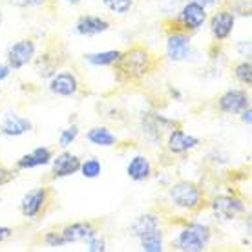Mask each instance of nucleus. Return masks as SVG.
<instances>
[{
	"label": "nucleus",
	"mask_w": 252,
	"mask_h": 252,
	"mask_svg": "<svg viewBox=\"0 0 252 252\" xmlns=\"http://www.w3.org/2000/svg\"><path fill=\"white\" fill-rule=\"evenodd\" d=\"M210 208L214 212L216 220L221 221H232L247 210L245 203L241 201L240 197H234V195H218L212 199Z\"/></svg>",
	"instance_id": "obj_6"
},
{
	"label": "nucleus",
	"mask_w": 252,
	"mask_h": 252,
	"mask_svg": "<svg viewBox=\"0 0 252 252\" xmlns=\"http://www.w3.org/2000/svg\"><path fill=\"white\" fill-rule=\"evenodd\" d=\"M154 55L146 50L145 46H133L128 51L121 53V59L117 63V71L126 81H139L150 73L154 69Z\"/></svg>",
	"instance_id": "obj_1"
},
{
	"label": "nucleus",
	"mask_w": 252,
	"mask_h": 252,
	"mask_svg": "<svg viewBox=\"0 0 252 252\" xmlns=\"http://www.w3.org/2000/svg\"><path fill=\"white\" fill-rule=\"evenodd\" d=\"M110 30V22L99 15H82L73 24V32L81 37H95Z\"/></svg>",
	"instance_id": "obj_12"
},
{
	"label": "nucleus",
	"mask_w": 252,
	"mask_h": 252,
	"mask_svg": "<svg viewBox=\"0 0 252 252\" xmlns=\"http://www.w3.org/2000/svg\"><path fill=\"white\" fill-rule=\"evenodd\" d=\"M50 92L59 97H71L79 92V81L71 71H59L50 77Z\"/></svg>",
	"instance_id": "obj_13"
},
{
	"label": "nucleus",
	"mask_w": 252,
	"mask_h": 252,
	"mask_svg": "<svg viewBox=\"0 0 252 252\" xmlns=\"http://www.w3.org/2000/svg\"><path fill=\"white\" fill-rule=\"evenodd\" d=\"M77 137H79V126L77 125H69L66 126L63 132H61V135H59V146L63 148V150H66L68 146H71L73 143L77 141Z\"/></svg>",
	"instance_id": "obj_26"
},
{
	"label": "nucleus",
	"mask_w": 252,
	"mask_h": 252,
	"mask_svg": "<svg viewBox=\"0 0 252 252\" xmlns=\"http://www.w3.org/2000/svg\"><path fill=\"white\" fill-rule=\"evenodd\" d=\"M33 130L32 121L15 112H7L0 121V133L4 137H20L24 133H30Z\"/></svg>",
	"instance_id": "obj_9"
},
{
	"label": "nucleus",
	"mask_w": 252,
	"mask_h": 252,
	"mask_svg": "<svg viewBox=\"0 0 252 252\" xmlns=\"http://www.w3.org/2000/svg\"><path fill=\"white\" fill-rule=\"evenodd\" d=\"M37 53V46L32 38H20L7 48V64L11 69H22L32 63Z\"/></svg>",
	"instance_id": "obj_5"
},
{
	"label": "nucleus",
	"mask_w": 252,
	"mask_h": 252,
	"mask_svg": "<svg viewBox=\"0 0 252 252\" xmlns=\"http://www.w3.org/2000/svg\"><path fill=\"white\" fill-rule=\"evenodd\" d=\"M156 228H161V223H159L158 216H156V214H143V216H139L137 220L133 221L132 234L139 240L141 236H145L146 232L156 230Z\"/></svg>",
	"instance_id": "obj_21"
},
{
	"label": "nucleus",
	"mask_w": 252,
	"mask_h": 252,
	"mask_svg": "<svg viewBox=\"0 0 252 252\" xmlns=\"http://www.w3.org/2000/svg\"><path fill=\"white\" fill-rule=\"evenodd\" d=\"M139 243L145 252H163V230L156 228V230L146 232L145 236L139 238Z\"/></svg>",
	"instance_id": "obj_22"
},
{
	"label": "nucleus",
	"mask_w": 252,
	"mask_h": 252,
	"mask_svg": "<svg viewBox=\"0 0 252 252\" xmlns=\"http://www.w3.org/2000/svg\"><path fill=\"white\" fill-rule=\"evenodd\" d=\"M236 15L230 9H220L210 19V33L216 40H227L234 32Z\"/></svg>",
	"instance_id": "obj_10"
},
{
	"label": "nucleus",
	"mask_w": 252,
	"mask_h": 252,
	"mask_svg": "<svg viewBox=\"0 0 252 252\" xmlns=\"http://www.w3.org/2000/svg\"><path fill=\"white\" fill-rule=\"evenodd\" d=\"M126 176L130 177L135 183H143L148 177L152 176V163L150 159L143 156V154H137L133 156L128 164H126Z\"/></svg>",
	"instance_id": "obj_18"
},
{
	"label": "nucleus",
	"mask_w": 252,
	"mask_h": 252,
	"mask_svg": "<svg viewBox=\"0 0 252 252\" xmlns=\"http://www.w3.org/2000/svg\"><path fill=\"white\" fill-rule=\"evenodd\" d=\"M249 106H251V97L243 90H228L218 101V108L223 114H240L241 110Z\"/></svg>",
	"instance_id": "obj_11"
},
{
	"label": "nucleus",
	"mask_w": 252,
	"mask_h": 252,
	"mask_svg": "<svg viewBox=\"0 0 252 252\" xmlns=\"http://www.w3.org/2000/svg\"><path fill=\"white\" fill-rule=\"evenodd\" d=\"M51 168H53V177H69L79 172L81 159L71 152H63L57 158H51Z\"/></svg>",
	"instance_id": "obj_14"
},
{
	"label": "nucleus",
	"mask_w": 252,
	"mask_h": 252,
	"mask_svg": "<svg viewBox=\"0 0 252 252\" xmlns=\"http://www.w3.org/2000/svg\"><path fill=\"white\" fill-rule=\"evenodd\" d=\"M9 75H11V68H9V64L0 63V82L6 81V79H7Z\"/></svg>",
	"instance_id": "obj_34"
},
{
	"label": "nucleus",
	"mask_w": 252,
	"mask_h": 252,
	"mask_svg": "<svg viewBox=\"0 0 252 252\" xmlns=\"http://www.w3.org/2000/svg\"><path fill=\"white\" fill-rule=\"evenodd\" d=\"M86 249H88V252H104L106 251V241L97 232L86 240Z\"/></svg>",
	"instance_id": "obj_28"
},
{
	"label": "nucleus",
	"mask_w": 252,
	"mask_h": 252,
	"mask_svg": "<svg viewBox=\"0 0 252 252\" xmlns=\"http://www.w3.org/2000/svg\"><path fill=\"white\" fill-rule=\"evenodd\" d=\"M51 158H53V154L48 146H38L17 161V168L19 170H32V168H38V166H46L51 163Z\"/></svg>",
	"instance_id": "obj_17"
},
{
	"label": "nucleus",
	"mask_w": 252,
	"mask_h": 252,
	"mask_svg": "<svg viewBox=\"0 0 252 252\" xmlns=\"http://www.w3.org/2000/svg\"><path fill=\"white\" fill-rule=\"evenodd\" d=\"M79 172H81L82 177H86V179H95V177L101 176L102 164L97 158H90V159H86V161H81Z\"/></svg>",
	"instance_id": "obj_24"
},
{
	"label": "nucleus",
	"mask_w": 252,
	"mask_h": 252,
	"mask_svg": "<svg viewBox=\"0 0 252 252\" xmlns=\"http://www.w3.org/2000/svg\"><path fill=\"white\" fill-rule=\"evenodd\" d=\"M66 245L68 243H79V241H86L92 238L94 234H97V228L94 227V223L90 221H77V223H69L61 230Z\"/></svg>",
	"instance_id": "obj_16"
},
{
	"label": "nucleus",
	"mask_w": 252,
	"mask_h": 252,
	"mask_svg": "<svg viewBox=\"0 0 252 252\" xmlns=\"http://www.w3.org/2000/svg\"><path fill=\"white\" fill-rule=\"evenodd\" d=\"M48 199H50V194H48V189H44V187L30 190L28 194H24L22 201H20V212L24 218L35 220L44 212Z\"/></svg>",
	"instance_id": "obj_8"
},
{
	"label": "nucleus",
	"mask_w": 252,
	"mask_h": 252,
	"mask_svg": "<svg viewBox=\"0 0 252 252\" xmlns=\"http://www.w3.org/2000/svg\"><path fill=\"white\" fill-rule=\"evenodd\" d=\"M15 7H40L46 4V0H7Z\"/></svg>",
	"instance_id": "obj_30"
},
{
	"label": "nucleus",
	"mask_w": 252,
	"mask_h": 252,
	"mask_svg": "<svg viewBox=\"0 0 252 252\" xmlns=\"http://www.w3.org/2000/svg\"><path fill=\"white\" fill-rule=\"evenodd\" d=\"M240 117H241V121H243L245 125L251 126V123H252V108L249 106V108H245V110H241Z\"/></svg>",
	"instance_id": "obj_32"
},
{
	"label": "nucleus",
	"mask_w": 252,
	"mask_h": 252,
	"mask_svg": "<svg viewBox=\"0 0 252 252\" xmlns=\"http://www.w3.org/2000/svg\"><path fill=\"white\" fill-rule=\"evenodd\" d=\"M177 22L181 26V32H197L207 22V7L195 0H189L177 15Z\"/></svg>",
	"instance_id": "obj_4"
},
{
	"label": "nucleus",
	"mask_w": 252,
	"mask_h": 252,
	"mask_svg": "<svg viewBox=\"0 0 252 252\" xmlns=\"http://www.w3.org/2000/svg\"><path fill=\"white\" fill-rule=\"evenodd\" d=\"M2 22H4V13L0 11V26H2Z\"/></svg>",
	"instance_id": "obj_36"
},
{
	"label": "nucleus",
	"mask_w": 252,
	"mask_h": 252,
	"mask_svg": "<svg viewBox=\"0 0 252 252\" xmlns=\"http://www.w3.org/2000/svg\"><path fill=\"white\" fill-rule=\"evenodd\" d=\"M212 240V230L208 225L194 221L185 225L174 238V249L179 252H201Z\"/></svg>",
	"instance_id": "obj_2"
},
{
	"label": "nucleus",
	"mask_w": 252,
	"mask_h": 252,
	"mask_svg": "<svg viewBox=\"0 0 252 252\" xmlns=\"http://www.w3.org/2000/svg\"><path fill=\"white\" fill-rule=\"evenodd\" d=\"M13 236V230L9 227H4V225H0V243H4L7 241L9 238Z\"/></svg>",
	"instance_id": "obj_33"
},
{
	"label": "nucleus",
	"mask_w": 252,
	"mask_h": 252,
	"mask_svg": "<svg viewBox=\"0 0 252 252\" xmlns=\"http://www.w3.org/2000/svg\"><path fill=\"white\" fill-rule=\"evenodd\" d=\"M121 53L119 50H106V51H97V53H88L84 55V61L92 66H114V64L119 63Z\"/></svg>",
	"instance_id": "obj_20"
},
{
	"label": "nucleus",
	"mask_w": 252,
	"mask_h": 252,
	"mask_svg": "<svg viewBox=\"0 0 252 252\" xmlns=\"http://www.w3.org/2000/svg\"><path fill=\"white\" fill-rule=\"evenodd\" d=\"M197 145H199V139L194 137V135L185 133L183 130H179V128L172 130L170 135H168V139H166V148H168V152L174 154V156L194 150Z\"/></svg>",
	"instance_id": "obj_15"
},
{
	"label": "nucleus",
	"mask_w": 252,
	"mask_h": 252,
	"mask_svg": "<svg viewBox=\"0 0 252 252\" xmlns=\"http://www.w3.org/2000/svg\"><path fill=\"white\" fill-rule=\"evenodd\" d=\"M37 73L42 79H50L53 73H57V61H53L51 55H42L37 59Z\"/></svg>",
	"instance_id": "obj_23"
},
{
	"label": "nucleus",
	"mask_w": 252,
	"mask_h": 252,
	"mask_svg": "<svg viewBox=\"0 0 252 252\" xmlns=\"http://www.w3.org/2000/svg\"><path fill=\"white\" fill-rule=\"evenodd\" d=\"M102 4L115 15H126L132 9L133 0H102Z\"/></svg>",
	"instance_id": "obj_27"
},
{
	"label": "nucleus",
	"mask_w": 252,
	"mask_h": 252,
	"mask_svg": "<svg viewBox=\"0 0 252 252\" xmlns=\"http://www.w3.org/2000/svg\"><path fill=\"white\" fill-rule=\"evenodd\" d=\"M0 94H2V88H0Z\"/></svg>",
	"instance_id": "obj_37"
},
{
	"label": "nucleus",
	"mask_w": 252,
	"mask_h": 252,
	"mask_svg": "<svg viewBox=\"0 0 252 252\" xmlns=\"http://www.w3.org/2000/svg\"><path fill=\"white\" fill-rule=\"evenodd\" d=\"M86 139H88L92 145L102 146V148L115 146V143H117V135L110 128H106V126H95V128L88 130Z\"/></svg>",
	"instance_id": "obj_19"
},
{
	"label": "nucleus",
	"mask_w": 252,
	"mask_h": 252,
	"mask_svg": "<svg viewBox=\"0 0 252 252\" xmlns=\"http://www.w3.org/2000/svg\"><path fill=\"white\" fill-rule=\"evenodd\" d=\"M69 4H71V6H77V4H81L82 0H68Z\"/></svg>",
	"instance_id": "obj_35"
},
{
	"label": "nucleus",
	"mask_w": 252,
	"mask_h": 252,
	"mask_svg": "<svg viewBox=\"0 0 252 252\" xmlns=\"http://www.w3.org/2000/svg\"><path fill=\"white\" fill-rule=\"evenodd\" d=\"M44 243L51 249H59V247H64L66 245V241H64L63 234L57 232V230H51L44 236Z\"/></svg>",
	"instance_id": "obj_29"
},
{
	"label": "nucleus",
	"mask_w": 252,
	"mask_h": 252,
	"mask_svg": "<svg viewBox=\"0 0 252 252\" xmlns=\"http://www.w3.org/2000/svg\"><path fill=\"white\" fill-rule=\"evenodd\" d=\"M15 176H17V172H13V170H9V168L0 166V187L11 183L13 179H15Z\"/></svg>",
	"instance_id": "obj_31"
},
{
	"label": "nucleus",
	"mask_w": 252,
	"mask_h": 252,
	"mask_svg": "<svg viewBox=\"0 0 252 252\" xmlns=\"http://www.w3.org/2000/svg\"><path fill=\"white\" fill-rule=\"evenodd\" d=\"M192 55V38L187 32H174L166 37V57L174 63H183Z\"/></svg>",
	"instance_id": "obj_7"
},
{
	"label": "nucleus",
	"mask_w": 252,
	"mask_h": 252,
	"mask_svg": "<svg viewBox=\"0 0 252 252\" xmlns=\"http://www.w3.org/2000/svg\"><path fill=\"white\" fill-rule=\"evenodd\" d=\"M234 77L241 82V84H245L247 88L252 86V64L251 61L247 59V61H241L234 66Z\"/></svg>",
	"instance_id": "obj_25"
},
{
	"label": "nucleus",
	"mask_w": 252,
	"mask_h": 252,
	"mask_svg": "<svg viewBox=\"0 0 252 252\" xmlns=\"http://www.w3.org/2000/svg\"><path fill=\"white\" fill-rule=\"evenodd\" d=\"M168 197L176 207L183 210H195L203 205V192L192 181H177L168 189Z\"/></svg>",
	"instance_id": "obj_3"
}]
</instances>
